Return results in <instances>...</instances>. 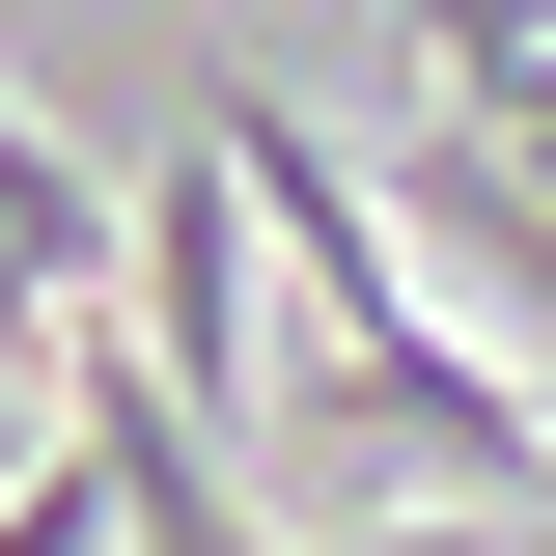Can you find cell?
<instances>
[{"mask_svg":"<svg viewBox=\"0 0 556 556\" xmlns=\"http://www.w3.org/2000/svg\"><path fill=\"white\" fill-rule=\"evenodd\" d=\"M139 362H167V390H251V167H223V139H167V167H139Z\"/></svg>","mask_w":556,"mask_h":556,"instance_id":"cell-1","label":"cell"},{"mask_svg":"<svg viewBox=\"0 0 556 556\" xmlns=\"http://www.w3.org/2000/svg\"><path fill=\"white\" fill-rule=\"evenodd\" d=\"M112 306H139V195H84L0 112V390H56V334H112Z\"/></svg>","mask_w":556,"mask_h":556,"instance_id":"cell-2","label":"cell"},{"mask_svg":"<svg viewBox=\"0 0 556 556\" xmlns=\"http://www.w3.org/2000/svg\"><path fill=\"white\" fill-rule=\"evenodd\" d=\"M362 556H556V501H529V529H362Z\"/></svg>","mask_w":556,"mask_h":556,"instance_id":"cell-4","label":"cell"},{"mask_svg":"<svg viewBox=\"0 0 556 556\" xmlns=\"http://www.w3.org/2000/svg\"><path fill=\"white\" fill-rule=\"evenodd\" d=\"M417 84H445V139H501V167L556 195V28L529 0H417Z\"/></svg>","mask_w":556,"mask_h":556,"instance_id":"cell-3","label":"cell"}]
</instances>
